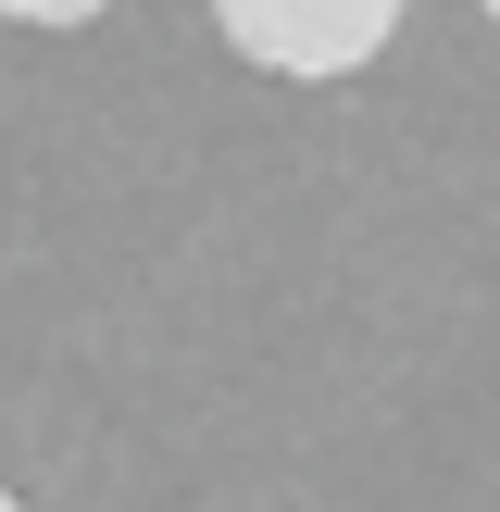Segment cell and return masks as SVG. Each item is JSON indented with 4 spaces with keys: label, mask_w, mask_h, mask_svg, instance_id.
<instances>
[{
    "label": "cell",
    "mask_w": 500,
    "mask_h": 512,
    "mask_svg": "<svg viewBox=\"0 0 500 512\" xmlns=\"http://www.w3.org/2000/svg\"><path fill=\"white\" fill-rule=\"evenodd\" d=\"M475 13H488V25H500V0H475Z\"/></svg>",
    "instance_id": "obj_3"
},
{
    "label": "cell",
    "mask_w": 500,
    "mask_h": 512,
    "mask_svg": "<svg viewBox=\"0 0 500 512\" xmlns=\"http://www.w3.org/2000/svg\"><path fill=\"white\" fill-rule=\"evenodd\" d=\"M400 13L413 0H213L225 50L263 75H288V88H338V75H363L375 50L400 38Z\"/></svg>",
    "instance_id": "obj_1"
},
{
    "label": "cell",
    "mask_w": 500,
    "mask_h": 512,
    "mask_svg": "<svg viewBox=\"0 0 500 512\" xmlns=\"http://www.w3.org/2000/svg\"><path fill=\"white\" fill-rule=\"evenodd\" d=\"M113 0H0V25H100Z\"/></svg>",
    "instance_id": "obj_2"
},
{
    "label": "cell",
    "mask_w": 500,
    "mask_h": 512,
    "mask_svg": "<svg viewBox=\"0 0 500 512\" xmlns=\"http://www.w3.org/2000/svg\"><path fill=\"white\" fill-rule=\"evenodd\" d=\"M0 512H25V500H13V488H0Z\"/></svg>",
    "instance_id": "obj_4"
}]
</instances>
